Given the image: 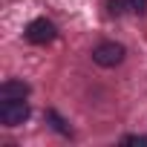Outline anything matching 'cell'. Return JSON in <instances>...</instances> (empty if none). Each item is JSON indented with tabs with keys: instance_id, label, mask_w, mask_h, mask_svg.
I'll return each mask as SVG.
<instances>
[{
	"instance_id": "3957f363",
	"label": "cell",
	"mask_w": 147,
	"mask_h": 147,
	"mask_svg": "<svg viewBox=\"0 0 147 147\" xmlns=\"http://www.w3.org/2000/svg\"><path fill=\"white\" fill-rule=\"evenodd\" d=\"M26 38H29L32 43H38V46H46V43L55 40V26H52L46 18H38V20H32V23L26 26Z\"/></svg>"
},
{
	"instance_id": "7a4b0ae2",
	"label": "cell",
	"mask_w": 147,
	"mask_h": 147,
	"mask_svg": "<svg viewBox=\"0 0 147 147\" xmlns=\"http://www.w3.org/2000/svg\"><path fill=\"white\" fill-rule=\"evenodd\" d=\"M92 61H95L98 66H118V63L124 61V46H121V43H113V40L98 43V46L92 49Z\"/></svg>"
},
{
	"instance_id": "ba28073f",
	"label": "cell",
	"mask_w": 147,
	"mask_h": 147,
	"mask_svg": "<svg viewBox=\"0 0 147 147\" xmlns=\"http://www.w3.org/2000/svg\"><path fill=\"white\" fill-rule=\"evenodd\" d=\"M124 144H147V136H127Z\"/></svg>"
},
{
	"instance_id": "277c9868",
	"label": "cell",
	"mask_w": 147,
	"mask_h": 147,
	"mask_svg": "<svg viewBox=\"0 0 147 147\" xmlns=\"http://www.w3.org/2000/svg\"><path fill=\"white\" fill-rule=\"evenodd\" d=\"M29 95V84L23 81H6L0 87V98H26Z\"/></svg>"
},
{
	"instance_id": "8992f818",
	"label": "cell",
	"mask_w": 147,
	"mask_h": 147,
	"mask_svg": "<svg viewBox=\"0 0 147 147\" xmlns=\"http://www.w3.org/2000/svg\"><path fill=\"white\" fill-rule=\"evenodd\" d=\"M124 9H127V0H107V12L110 15H124Z\"/></svg>"
},
{
	"instance_id": "52a82bcc",
	"label": "cell",
	"mask_w": 147,
	"mask_h": 147,
	"mask_svg": "<svg viewBox=\"0 0 147 147\" xmlns=\"http://www.w3.org/2000/svg\"><path fill=\"white\" fill-rule=\"evenodd\" d=\"M130 9H133L136 15H144V12H147V0H130Z\"/></svg>"
},
{
	"instance_id": "6da1fadb",
	"label": "cell",
	"mask_w": 147,
	"mask_h": 147,
	"mask_svg": "<svg viewBox=\"0 0 147 147\" xmlns=\"http://www.w3.org/2000/svg\"><path fill=\"white\" fill-rule=\"evenodd\" d=\"M26 118H29V104L23 98H3V104H0V121L6 127H18Z\"/></svg>"
},
{
	"instance_id": "5b68a950",
	"label": "cell",
	"mask_w": 147,
	"mask_h": 147,
	"mask_svg": "<svg viewBox=\"0 0 147 147\" xmlns=\"http://www.w3.org/2000/svg\"><path fill=\"white\" fill-rule=\"evenodd\" d=\"M46 121H52V127H55L61 136H72V130L66 127V121H63V118H61L55 110H46Z\"/></svg>"
}]
</instances>
